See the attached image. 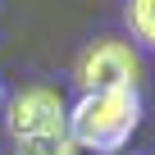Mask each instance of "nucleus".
<instances>
[{
	"label": "nucleus",
	"mask_w": 155,
	"mask_h": 155,
	"mask_svg": "<svg viewBox=\"0 0 155 155\" xmlns=\"http://www.w3.org/2000/svg\"><path fill=\"white\" fill-rule=\"evenodd\" d=\"M73 87L91 91H137L141 87V55L123 37H96L82 46V55L73 59Z\"/></svg>",
	"instance_id": "f03ea898"
},
{
	"label": "nucleus",
	"mask_w": 155,
	"mask_h": 155,
	"mask_svg": "<svg viewBox=\"0 0 155 155\" xmlns=\"http://www.w3.org/2000/svg\"><path fill=\"white\" fill-rule=\"evenodd\" d=\"M0 105H5V87H0Z\"/></svg>",
	"instance_id": "423d86ee"
},
{
	"label": "nucleus",
	"mask_w": 155,
	"mask_h": 155,
	"mask_svg": "<svg viewBox=\"0 0 155 155\" xmlns=\"http://www.w3.org/2000/svg\"><path fill=\"white\" fill-rule=\"evenodd\" d=\"M5 123H9V137H41V132H64L68 128V105L55 87L46 82H32L23 87L9 105H5Z\"/></svg>",
	"instance_id": "7ed1b4c3"
},
{
	"label": "nucleus",
	"mask_w": 155,
	"mask_h": 155,
	"mask_svg": "<svg viewBox=\"0 0 155 155\" xmlns=\"http://www.w3.org/2000/svg\"><path fill=\"white\" fill-rule=\"evenodd\" d=\"M123 18H128L132 41H137V46H146V50H155V0H128Z\"/></svg>",
	"instance_id": "20e7f679"
},
{
	"label": "nucleus",
	"mask_w": 155,
	"mask_h": 155,
	"mask_svg": "<svg viewBox=\"0 0 155 155\" xmlns=\"http://www.w3.org/2000/svg\"><path fill=\"white\" fill-rule=\"evenodd\" d=\"M14 155H78L68 128L64 132H41V137H18L14 141Z\"/></svg>",
	"instance_id": "39448f33"
},
{
	"label": "nucleus",
	"mask_w": 155,
	"mask_h": 155,
	"mask_svg": "<svg viewBox=\"0 0 155 155\" xmlns=\"http://www.w3.org/2000/svg\"><path fill=\"white\" fill-rule=\"evenodd\" d=\"M141 123V96L137 91H91L68 105V137L78 150L114 155L132 141Z\"/></svg>",
	"instance_id": "f257e3e1"
}]
</instances>
